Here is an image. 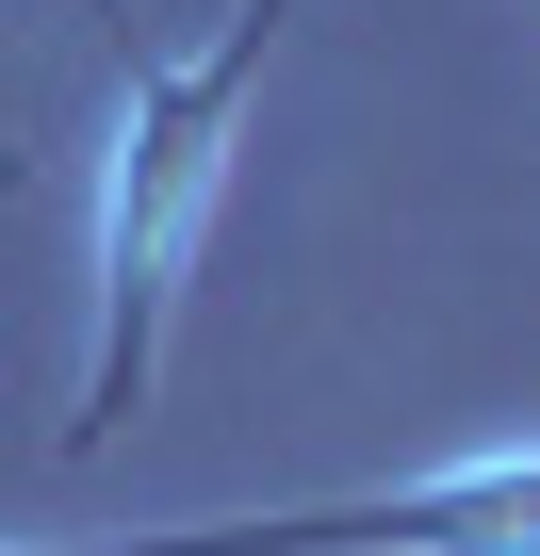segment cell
Returning a JSON list of instances; mask_svg holds the SVG:
<instances>
[{
    "mask_svg": "<svg viewBox=\"0 0 540 556\" xmlns=\"http://www.w3.org/2000/svg\"><path fill=\"white\" fill-rule=\"evenodd\" d=\"M115 17V148H99V328H83V409H66V458H99L148 377H164V328H180V278L229 213V148H246V99L279 66L296 0H229L213 50H131V0Z\"/></svg>",
    "mask_w": 540,
    "mask_h": 556,
    "instance_id": "6da1fadb",
    "label": "cell"
}]
</instances>
